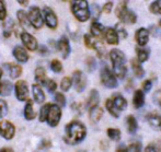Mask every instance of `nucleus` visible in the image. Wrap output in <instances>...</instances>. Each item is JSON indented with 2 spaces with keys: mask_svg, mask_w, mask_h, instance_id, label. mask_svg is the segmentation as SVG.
<instances>
[{
  "mask_svg": "<svg viewBox=\"0 0 161 152\" xmlns=\"http://www.w3.org/2000/svg\"><path fill=\"white\" fill-rule=\"evenodd\" d=\"M86 136H87V128L81 122L72 121L66 125L64 136L66 144L71 146L78 144L85 140Z\"/></svg>",
  "mask_w": 161,
  "mask_h": 152,
  "instance_id": "nucleus-1",
  "label": "nucleus"
},
{
  "mask_svg": "<svg viewBox=\"0 0 161 152\" xmlns=\"http://www.w3.org/2000/svg\"><path fill=\"white\" fill-rule=\"evenodd\" d=\"M110 59L112 62L114 76L119 79H124L127 73V66H126V56L122 51L114 48L110 52Z\"/></svg>",
  "mask_w": 161,
  "mask_h": 152,
  "instance_id": "nucleus-2",
  "label": "nucleus"
},
{
  "mask_svg": "<svg viewBox=\"0 0 161 152\" xmlns=\"http://www.w3.org/2000/svg\"><path fill=\"white\" fill-rule=\"evenodd\" d=\"M71 12L78 21L86 22L90 18L89 3L86 0H76L71 1Z\"/></svg>",
  "mask_w": 161,
  "mask_h": 152,
  "instance_id": "nucleus-3",
  "label": "nucleus"
},
{
  "mask_svg": "<svg viewBox=\"0 0 161 152\" xmlns=\"http://www.w3.org/2000/svg\"><path fill=\"white\" fill-rule=\"evenodd\" d=\"M115 14L119 19V21L125 24H134L137 21V15L134 11L128 9L127 1H121L117 4Z\"/></svg>",
  "mask_w": 161,
  "mask_h": 152,
  "instance_id": "nucleus-4",
  "label": "nucleus"
},
{
  "mask_svg": "<svg viewBox=\"0 0 161 152\" xmlns=\"http://www.w3.org/2000/svg\"><path fill=\"white\" fill-rule=\"evenodd\" d=\"M100 80H101L102 84L108 89H115L119 87V81H117L116 77L114 76V73L111 71L108 66H104L100 71Z\"/></svg>",
  "mask_w": 161,
  "mask_h": 152,
  "instance_id": "nucleus-5",
  "label": "nucleus"
},
{
  "mask_svg": "<svg viewBox=\"0 0 161 152\" xmlns=\"http://www.w3.org/2000/svg\"><path fill=\"white\" fill-rule=\"evenodd\" d=\"M28 19L30 22L31 26L36 30L41 29L44 25V20H43V15H42V11L38 8L37 6H32L30 8V10L28 11Z\"/></svg>",
  "mask_w": 161,
  "mask_h": 152,
  "instance_id": "nucleus-6",
  "label": "nucleus"
},
{
  "mask_svg": "<svg viewBox=\"0 0 161 152\" xmlns=\"http://www.w3.org/2000/svg\"><path fill=\"white\" fill-rule=\"evenodd\" d=\"M43 20H44V23L48 26L51 30H56L58 25V18L56 15V13L54 12V10L49 7H44L42 11Z\"/></svg>",
  "mask_w": 161,
  "mask_h": 152,
  "instance_id": "nucleus-7",
  "label": "nucleus"
},
{
  "mask_svg": "<svg viewBox=\"0 0 161 152\" xmlns=\"http://www.w3.org/2000/svg\"><path fill=\"white\" fill-rule=\"evenodd\" d=\"M62 119V108L56 104H51L46 122L51 127H56Z\"/></svg>",
  "mask_w": 161,
  "mask_h": 152,
  "instance_id": "nucleus-8",
  "label": "nucleus"
},
{
  "mask_svg": "<svg viewBox=\"0 0 161 152\" xmlns=\"http://www.w3.org/2000/svg\"><path fill=\"white\" fill-rule=\"evenodd\" d=\"M14 92L17 100L20 102H26L29 100V84L26 81L19 80L14 84Z\"/></svg>",
  "mask_w": 161,
  "mask_h": 152,
  "instance_id": "nucleus-9",
  "label": "nucleus"
},
{
  "mask_svg": "<svg viewBox=\"0 0 161 152\" xmlns=\"http://www.w3.org/2000/svg\"><path fill=\"white\" fill-rule=\"evenodd\" d=\"M72 84L75 85V89L77 92H83L87 88V77L83 74L80 70H75L72 73Z\"/></svg>",
  "mask_w": 161,
  "mask_h": 152,
  "instance_id": "nucleus-10",
  "label": "nucleus"
},
{
  "mask_svg": "<svg viewBox=\"0 0 161 152\" xmlns=\"http://www.w3.org/2000/svg\"><path fill=\"white\" fill-rule=\"evenodd\" d=\"M15 127L11 122L3 119L0 122V136L6 140H11L14 137Z\"/></svg>",
  "mask_w": 161,
  "mask_h": 152,
  "instance_id": "nucleus-11",
  "label": "nucleus"
},
{
  "mask_svg": "<svg viewBox=\"0 0 161 152\" xmlns=\"http://www.w3.org/2000/svg\"><path fill=\"white\" fill-rule=\"evenodd\" d=\"M21 41L23 43L25 49H29L31 52H34L38 48V43L37 40L32 35L31 33H29L28 31H24L21 33Z\"/></svg>",
  "mask_w": 161,
  "mask_h": 152,
  "instance_id": "nucleus-12",
  "label": "nucleus"
},
{
  "mask_svg": "<svg viewBox=\"0 0 161 152\" xmlns=\"http://www.w3.org/2000/svg\"><path fill=\"white\" fill-rule=\"evenodd\" d=\"M135 40L139 47H145L149 42V31L145 28H140L136 31Z\"/></svg>",
  "mask_w": 161,
  "mask_h": 152,
  "instance_id": "nucleus-13",
  "label": "nucleus"
},
{
  "mask_svg": "<svg viewBox=\"0 0 161 152\" xmlns=\"http://www.w3.org/2000/svg\"><path fill=\"white\" fill-rule=\"evenodd\" d=\"M57 48H58V51L62 53L63 58L67 59L68 56L70 55V52H71L69 40H68L67 36H62V37H60V40L57 42Z\"/></svg>",
  "mask_w": 161,
  "mask_h": 152,
  "instance_id": "nucleus-14",
  "label": "nucleus"
},
{
  "mask_svg": "<svg viewBox=\"0 0 161 152\" xmlns=\"http://www.w3.org/2000/svg\"><path fill=\"white\" fill-rule=\"evenodd\" d=\"M12 55H13V57L15 58V60L20 63L26 62V61L29 60V58H30V56H29L26 49L24 48L23 46H19V45H17V46L13 48Z\"/></svg>",
  "mask_w": 161,
  "mask_h": 152,
  "instance_id": "nucleus-15",
  "label": "nucleus"
},
{
  "mask_svg": "<svg viewBox=\"0 0 161 152\" xmlns=\"http://www.w3.org/2000/svg\"><path fill=\"white\" fill-rule=\"evenodd\" d=\"M3 68L8 70L9 76L12 79H18L22 74V67L18 63L12 62H6L3 63Z\"/></svg>",
  "mask_w": 161,
  "mask_h": 152,
  "instance_id": "nucleus-16",
  "label": "nucleus"
},
{
  "mask_svg": "<svg viewBox=\"0 0 161 152\" xmlns=\"http://www.w3.org/2000/svg\"><path fill=\"white\" fill-rule=\"evenodd\" d=\"M111 100H112L114 107L116 108L119 112L125 111L126 107H127V101H126L125 97H124L122 94H119V93H116V94H114Z\"/></svg>",
  "mask_w": 161,
  "mask_h": 152,
  "instance_id": "nucleus-17",
  "label": "nucleus"
},
{
  "mask_svg": "<svg viewBox=\"0 0 161 152\" xmlns=\"http://www.w3.org/2000/svg\"><path fill=\"white\" fill-rule=\"evenodd\" d=\"M32 93H33V97L34 101L37 104H42L45 102V93L44 90L41 85H38L37 83H34L32 85Z\"/></svg>",
  "mask_w": 161,
  "mask_h": 152,
  "instance_id": "nucleus-18",
  "label": "nucleus"
},
{
  "mask_svg": "<svg viewBox=\"0 0 161 152\" xmlns=\"http://www.w3.org/2000/svg\"><path fill=\"white\" fill-rule=\"evenodd\" d=\"M105 40L108 42V44L110 45H117L119 42V35L115 29L113 28H108L105 30Z\"/></svg>",
  "mask_w": 161,
  "mask_h": 152,
  "instance_id": "nucleus-19",
  "label": "nucleus"
},
{
  "mask_svg": "<svg viewBox=\"0 0 161 152\" xmlns=\"http://www.w3.org/2000/svg\"><path fill=\"white\" fill-rule=\"evenodd\" d=\"M135 52H136V55H137V60L140 63L148 60L149 55H150V48H148V47L136 46Z\"/></svg>",
  "mask_w": 161,
  "mask_h": 152,
  "instance_id": "nucleus-20",
  "label": "nucleus"
},
{
  "mask_svg": "<svg viewBox=\"0 0 161 152\" xmlns=\"http://www.w3.org/2000/svg\"><path fill=\"white\" fill-rule=\"evenodd\" d=\"M147 121H148L149 125L151 126V128L156 129V130L161 129V114L150 113L148 115V117H147Z\"/></svg>",
  "mask_w": 161,
  "mask_h": 152,
  "instance_id": "nucleus-21",
  "label": "nucleus"
},
{
  "mask_svg": "<svg viewBox=\"0 0 161 152\" xmlns=\"http://www.w3.org/2000/svg\"><path fill=\"white\" fill-rule=\"evenodd\" d=\"M99 102H100V94H99V92H97V90H96V89L91 90L89 96H88V101H87L88 110L97 106L99 105Z\"/></svg>",
  "mask_w": 161,
  "mask_h": 152,
  "instance_id": "nucleus-22",
  "label": "nucleus"
},
{
  "mask_svg": "<svg viewBox=\"0 0 161 152\" xmlns=\"http://www.w3.org/2000/svg\"><path fill=\"white\" fill-rule=\"evenodd\" d=\"M133 104L136 110L142 107L145 104V94L142 90H136L133 96Z\"/></svg>",
  "mask_w": 161,
  "mask_h": 152,
  "instance_id": "nucleus-23",
  "label": "nucleus"
},
{
  "mask_svg": "<svg viewBox=\"0 0 161 152\" xmlns=\"http://www.w3.org/2000/svg\"><path fill=\"white\" fill-rule=\"evenodd\" d=\"M24 117L26 121H33L34 118H36V112L33 107V101L31 100H28L24 106Z\"/></svg>",
  "mask_w": 161,
  "mask_h": 152,
  "instance_id": "nucleus-24",
  "label": "nucleus"
},
{
  "mask_svg": "<svg viewBox=\"0 0 161 152\" xmlns=\"http://www.w3.org/2000/svg\"><path fill=\"white\" fill-rule=\"evenodd\" d=\"M103 116V108L100 107L99 105L96 106V107H92L89 110V117H90V121L92 122H97L100 119L102 118Z\"/></svg>",
  "mask_w": 161,
  "mask_h": 152,
  "instance_id": "nucleus-25",
  "label": "nucleus"
},
{
  "mask_svg": "<svg viewBox=\"0 0 161 152\" xmlns=\"http://www.w3.org/2000/svg\"><path fill=\"white\" fill-rule=\"evenodd\" d=\"M17 17H18V20H19V24L24 29V30H29V29L32 28L30 22H29L28 14H26V12L24 10H18Z\"/></svg>",
  "mask_w": 161,
  "mask_h": 152,
  "instance_id": "nucleus-26",
  "label": "nucleus"
},
{
  "mask_svg": "<svg viewBox=\"0 0 161 152\" xmlns=\"http://www.w3.org/2000/svg\"><path fill=\"white\" fill-rule=\"evenodd\" d=\"M13 90V84L11 81L3 80L0 82V95L1 96H9Z\"/></svg>",
  "mask_w": 161,
  "mask_h": 152,
  "instance_id": "nucleus-27",
  "label": "nucleus"
},
{
  "mask_svg": "<svg viewBox=\"0 0 161 152\" xmlns=\"http://www.w3.org/2000/svg\"><path fill=\"white\" fill-rule=\"evenodd\" d=\"M47 74H46V70L43 67H37L35 69V81L37 82L38 85L42 87L44 84V82L47 80Z\"/></svg>",
  "mask_w": 161,
  "mask_h": 152,
  "instance_id": "nucleus-28",
  "label": "nucleus"
},
{
  "mask_svg": "<svg viewBox=\"0 0 161 152\" xmlns=\"http://www.w3.org/2000/svg\"><path fill=\"white\" fill-rule=\"evenodd\" d=\"M130 63H131V69H133L134 74H135L138 79L144 78L145 70H144V68H142V63H140L137 59H133L130 61Z\"/></svg>",
  "mask_w": 161,
  "mask_h": 152,
  "instance_id": "nucleus-29",
  "label": "nucleus"
},
{
  "mask_svg": "<svg viewBox=\"0 0 161 152\" xmlns=\"http://www.w3.org/2000/svg\"><path fill=\"white\" fill-rule=\"evenodd\" d=\"M105 31L104 26L101 23H99L97 21H93L90 26V32H91V36L93 37H100L103 34V32Z\"/></svg>",
  "mask_w": 161,
  "mask_h": 152,
  "instance_id": "nucleus-30",
  "label": "nucleus"
},
{
  "mask_svg": "<svg viewBox=\"0 0 161 152\" xmlns=\"http://www.w3.org/2000/svg\"><path fill=\"white\" fill-rule=\"evenodd\" d=\"M126 122H127V130L129 133L134 135V133L137 131L138 129V124H137V119L135 118L134 115H128L127 118H126Z\"/></svg>",
  "mask_w": 161,
  "mask_h": 152,
  "instance_id": "nucleus-31",
  "label": "nucleus"
},
{
  "mask_svg": "<svg viewBox=\"0 0 161 152\" xmlns=\"http://www.w3.org/2000/svg\"><path fill=\"white\" fill-rule=\"evenodd\" d=\"M14 30V22L12 19H9L3 22V36L6 38H9Z\"/></svg>",
  "mask_w": 161,
  "mask_h": 152,
  "instance_id": "nucleus-32",
  "label": "nucleus"
},
{
  "mask_svg": "<svg viewBox=\"0 0 161 152\" xmlns=\"http://www.w3.org/2000/svg\"><path fill=\"white\" fill-rule=\"evenodd\" d=\"M49 107H51V103H45L44 105H42V107H41V110H40V114H38V121L41 122H46Z\"/></svg>",
  "mask_w": 161,
  "mask_h": 152,
  "instance_id": "nucleus-33",
  "label": "nucleus"
},
{
  "mask_svg": "<svg viewBox=\"0 0 161 152\" xmlns=\"http://www.w3.org/2000/svg\"><path fill=\"white\" fill-rule=\"evenodd\" d=\"M105 107H106V110H108V112L110 113L113 117H115V118H119V112L114 107V105H113V102H112V100H111V99L106 100Z\"/></svg>",
  "mask_w": 161,
  "mask_h": 152,
  "instance_id": "nucleus-34",
  "label": "nucleus"
},
{
  "mask_svg": "<svg viewBox=\"0 0 161 152\" xmlns=\"http://www.w3.org/2000/svg\"><path fill=\"white\" fill-rule=\"evenodd\" d=\"M108 136L113 141H119V140H121V130L116 128H108Z\"/></svg>",
  "mask_w": 161,
  "mask_h": 152,
  "instance_id": "nucleus-35",
  "label": "nucleus"
},
{
  "mask_svg": "<svg viewBox=\"0 0 161 152\" xmlns=\"http://www.w3.org/2000/svg\"><path fill=\"white\" fill-rule=\"evenodd\" d=\"M149 10L153 14H159L161 15V0H156L153 1L149 6Z\"/></svg>",
  "mask_w": 161,
  "mask_h": 152,
  "instance_id": "nucleus-36",
  "label": "nucleus"
},
{
  "mask_svg": "<svg viewBox=\"0 0 161 152\" xmlns=\"http://www.w3.org/2000/svg\"><path fill=\"white\" fill-rule=\"evenodd\" d=\"M71 85H72L71 78L70 77H64L62 82H60V89L64 92H68L70 90V88H71Z\"/></svg>",
  "mask_w": 161,
  "mask_h": 152,
  "instance_id": "nucleus-37",
  "label": "nucleus"
},
{
  "mask_svg": "<svg viewBox=\"0 0 161 152\" xmlns=\"http://www.w3.org/2000/svg\"><path fill=\"white\" fill-rule=\"evenodd\" d=\"M89 11H90V15H92V18H93V20H97L100 17V14H101V8H100L99 6H97V3H93L91 4V7L89 8Z\"/></svg>",
  "mask_w": 161,
  "mask_h": 152,
  "instance_id": "nucleus-38",
  "label": "nucleus"
},
{
  "mask_svg": "<svg viewBox=\"0 0 161 152\" xmlns=\"http://www.w3.org/2000/svg\"><path fill=\"white\" fill-rule=\"evenodd\" d=\"M55 102L56 105L59 106L60 108L66 106V97L62 92H56L55 93Z\"/></svg>",
  "mask_w": 161,
  "mask_h": 152,
  "instance_id": "nucleus-39",
  "label": "nucleus"
},
{
  "mask_svg": "<svg viewBox=\"0 0 161 152\" xmlns=\"http://www.w3.org/2000/svg\"><path fill=\"white\" fill-rule=\"evenodd\" d=\"M51 69L55 73H60L63 71V63L58 59H53L51 61Z\"/></svg>",
  "mask_w": 161,
  "mask_h": 152,
  "instance_id": "nucleus-40",
  "label": "nucleus"
},
{
  "mask_svg": "<svg viewBox=\"0 0 161 152\" xmlns=\"http://www.w3.org/2000/svg\"><path fill=\"white\" fill-rule=\"evenodd\" d=\"M43 87H45L47 90H48L51 93H54L56 91V89H57V83L55 82L54 80H52V79L47 78V80L44 82V84H43Z\"/></svg>",
  "mask_w": 161,
  "mask_h": 152,
  "instance_id": "nucleus-41",
  "label": "nucleus"
},
{
  "mask_svg": "<svg viewBox=\"0 0 161 152\" xmlns=\"http://www.w3.org/2000/svg\"><path fill=\"white\" fill-rule=\"evenodd\" d=\"M83 41H85V44L88 48H93L94 49L97 41L94 40L91 35H89V34H85V36H83Z\"/></svg>",
  "mask_w": 161,
  "mask_h": 152,
  "instance_id": "nucleus-42",
  "label": "nucleus"
},
{
  "mask_svg": "<svg viewBox=\"0 0 161 152\" xmlns=\"http://www.w3.org/2000/svg\"><path fill=\"white\" fill-rule=\"evenodd\" d=\"M8 114V104L4 100L0 99V118H3Z\"/></svg>",
  "mask_w": 161,
  "mask_h": 152,
  "instance_id": "nucleus-43",
  "label": "nucleus"
},
{
  "mask_svg": "<svg viewBox=\"0 0 161 152\" xmlns=\"http://www.w3.org/2000/svg\"><path fill=\"white\" fill-rule=\"evenodd\" d=\"M128 152H142V144L140 142H133L128 146Z\"/></svg>",
  "mask_w": 161,
  "mask_h": 152,
  "instance_id": "nucleus-44",
  "label": "nucleus"
},
{
  "mask_svg": "<svg viewBox=\"0 0 161 152\" xmlns=\"http://www.w3.org/2000/svg\"><path fill=\"white\" fill-rule=\"evenodd\" d=\"M87 67H88V70H89L90 72H92L93 70H96L97 61L93 57H88L87 58Z\"/></svg>",
  "mask_w": 161,
  "mask_h": 152,
  "instance_id": "nucleus-45",
  "label": "nucleus"
},
{
  "mask_svg": "<svg viewBox=\"0 0 161 152\" xmlns=\"http://www.w3.org/2000/svg\"><path fill=\"white\" fill-rule=\"evenodd\" d=\"M7 18V9L3 1H0V21H4Z\"/></svg>",
  "mask_w": 161,
  "mask_h": 152,
  "instance_id": "nucleus-46",
  "label": "nucleus"
},
{
  "mask_svg": "<svg viewBox=\"0 0 161 152\" xmlns=\"http://www.w3.org/2000/svg\"><path fill=\"white\" fill-rule=\"evenodd\" d=\"M151 88H153V82H151V80H146L144 81V83H142V92H150Z\"/></svg>",
  "mask_w": 161,
  "mask_h": 152,
  "instance_id": "nucleus-47",
  "label": "nucleus"
},
{
  "mask_svg": "<svg viewBox=\"0 0 161 152\" xmlns=\"http://www.w3.org/2000/svg\"><path fill=\"white\" fill-rule=\"evenodd\" d=\"M153 100L156 104L161 106V90H158V91L155 92V94L153 95Z\"/></svg>",
  "mask_w": 161,
  "mask_h": 152,
  "instance_id": "nucleus-48",
  "label": "nucleus"
},
{
  "mask_svg": "<svg viewBox=\"0 0 161 152\" xmlns=\"http://www.w3.org/2000/svg\"><path fill=\"white\" fill-rule=\"evenodd\" d=\"M71 108H72V111H75V112L77 113V114H82V105H81V104L72 103Z\"/></svg>",
  "mask_w": 161,
  "mask_h": 152,
  "instance_id": "nucleus-49",
  "label": "nucleus"
},
{
  "mask_svg": "<svg viewBox=\"0 0 161 152\" xmlns=\"http://www.w3.org/2000/svg\"><path fill=\"white\" fill-rule=\"evenodd\" d=\"M112 8H113V2L108 1V2H106V3L104 4L103 8H102V10H103L104 13H110L111 10H112Z\"/></svg>",
  "mask_w": 161,
  "mask_h": 152,
  "instance_id": "nucleus-50",
  "label": "nucleus"
},
{
  "mask_svg": "<svg viewBox=\"0 0 161 152\" xmlns=\"http://www.w3.org/2000/svg\"><path fill=\"white\" fill-rule=\"evenodd\" d=\"M48 48H47L46 46H44V45H42L41 46V48H40V54L42 56H48Z\"/></svg>",
  "mask_w": 161,
  "mask_h": 152,
  "instance_id": "nucleus-51",
  "label": "nucleus"
},
{
  "mask_svg": "<svg viewBox=\"0 0 161 152\" xmlns=\"http://www.w3.org/2000/svg\"><path fill=\"white\" fill-rule=\"evenodd\" d=\"M117 35H119V37L126 38V37H127V32L124 30L123 28H121V29H119V33H117Z\"/></svg>",
  "mask_w": 161,
  "mask_h": 152,
  "instance_id": "nucleus-52",
  "label": "nucleus"
},
{
  "mask_svg": "<svg viewBox=\"0 0 161 152\" xmlns=\"http://www.w3.org/2000/svg\"><path fill=\"white\" fill-rule=\"evenodd\" d=\"M145 152H157V149H156L155 144H150L146 147V150H145Z\"/></svg>",
  "mask_w": 161,
  "mask_h": 152,
  "instance_id": "nucleus-53",
  "label": "nucleus"
},
{
  "mask_svg": "<svg viewBox=\"0 0 161 152\" xmlns=\"http://www.w3.org/2000/svg\"><path fill=\"white\" fill-rule=\"evenodd\" d=\"M0 152H14L12 148H9V147H3V148L0 149Z\"/></svg>",
  "mask_w": 161,
  "mask_h": 152,
  "instance_id": "nucleus-54",
  "label": "nucleus"
},
{
  "mask_svg": "<svg viewBox=\"0 0 161 152\" xmlns=\"http://www.w3.org/2000/svg\"><path fill=\"white\" fill-rule=\"evenodd\" d=\"M116 152H128V151H127V148H125L124 146H121L119 148H117Z\"/></svg>",
  "mask_w": 161,
  "mask_h": 152,
  "instance_id": "nucleus-55",
  "label": "nucleus"
},
{
  "mask_svg": "<svg viewBox=\"0 0 161 152\" xmlns=\"http://www.w3.org/2000/svg\"><path fill=\"white\" fill-rule=\"evenodd\" d=\"M18 2H19L21 6H28L29 4V1H25V0H19Z\"/></svg>",
  "mask_w": 161,
  "mask_h": 152,
  "instance_id": "nucleus-56",
  "label": "nucleus"
},
{
  "mask_svg": "<svg viewBox=\"0 0 161 152\" xmlns=\"http://www.w3.org/2000/svg\"><path fill=\"white\" fill-rule=\"evenodd\" d=\"M35 152H49L47 149H40V150H37V151H35Z\"/></svg>",
  "mask_w": 161,
  "mask_h": 152,
  "instance_id": "nucleus-57",
  "label": "nucleus"
},
{
  "mask_svg": "<svg viewBox=\"0 0 161 152\" xmlns=\"http://www.w3.org/2000/svg\"><path fill=\"white\" fill-rule=\"evenodd\" d=\"M2 76H3V71H2V69L0 68V82H1V78H2Z\"/></svg>",
  "mask_w": 161,
  "mask_h": 152,
  "instance_id": "nucleus-58",
  "label": "nucleus"
},
{
  "mask_svg": "<svg viewBox=\"0 0 161 152\" xmlns=\"http://www.w3.org/2000/svg\"><path fill=\"white\" fill-rule=\"evenodd\" d=\"M159 26H160V28H161V20H160V21H159Z\"/></svg>",
  "mask_w": 161,
  "mask_h": 152,
  "instance_id": "nucleus-59",
  "label": "nucleus"
},
{
  "mask_svg": "<svg viewBox=\"0 0 161 152\" xmlns=\"http://www.w3.org/2000/svg\"><path fill=\"white\" fill-rule=\"evenodd\" d=\"M78 152H86V151H78Z\"/></svg>",
  "mask_w": 161,
  "mask_h": 152,
  "instance_id": "nucleus-60",
  "label": "nucleus"
}]
</instances>
